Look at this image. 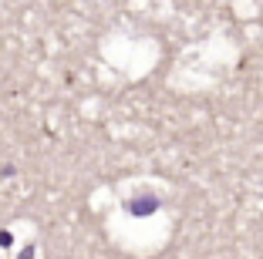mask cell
<instances>
[{
    "mask_svg": "<svg viewBox=\"0 0 263 259\" xmlns=\"http://www.w3.org/2000/svg\"><path fill=\"white\" fill-rule=\"evenodd\" d=\"M14 239H10V232H0V246H10Z\"/></svg>",
    "mask_w": 263,
    "mask_h": 259,
    "instance_id": "obj_1",
    "label": "cell"
}]
</instances>
